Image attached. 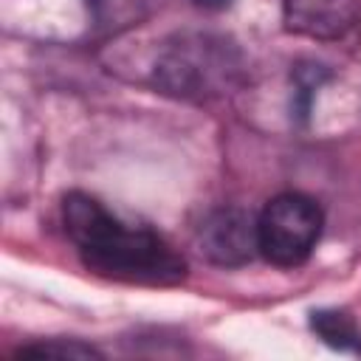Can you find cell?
Instances as JSON below:
<instances>
[{"label": "cell", "mask_w": 361, "mask_h": 361, "mask_svg": "<svg viewBox=\"0 0 361 361\" xmlns=\"http://www.w3.org/2000/svg\"><path fill=\"white\" fill-rule=\"evenodd\" d=\"M62 223L82 262L121 282L175 285L186 276L183 257L155 231L124 226L96 197L71 192L62 203Z\"/></svg>", "instance_id": "1"}, {"label": "cell", "mask_w": 361, "mask_h": 361, "mask_svg": "<svg viewBox=\"0 0 361 361\" xmlns=\"http://www.w3.org/2000/svg\"><path fill=\"white\" fill-rule=\"evenodd\" d=\"M322 226L324 214L313 197L299 192L279 195L257 217L259 254L279 268L302 265L313 254L322 237Z\"/></svg>", "instance_id": "2"}, {"label": "cell", "mask_w": 361, "mask_h": 361, "mask_svg": "<svg viewBox=\"0 0 361 361\" xmlns=\"http://www.w3.org/2000/svg\"><path fill=\"white\" fill-rule=\"evenodd\" d=\"M234 59L223 39L212 37H195V39H178V45L169 48V54L158 65V82L161 87L183 96H203L209 90H220L231 73Z\"/></svg>", "instance_id": "3"}, {"label": "cell", "mask_w": 361, "mask_h": 361, "mask_svg": "<svg viewBox=\"0 0 361 361\" xmlns=\"http://www.w3.org/2000/svg\"><path fill=\"white\" fill-rule=\"evenodd\" d=\"M197 245L214 265H245L259 251L257 220L243 209H217L200 223Z\"/></svg>", "instance_id": "4"}, {"label": "cell", "mask_w": 361, "mask_h": 361, "mask_svg": "<svg viewBox=\"0 0 361 361\" xmlns=\"http://www.w3.org/2000/svg\"><path fill=\"white\" fill-rule=\"evenodd\" d=\"M285 28L310 39H350L361 25V0H282Z\"/></svg>", "instance_id": "5"}, {"label": "cell", "mask_w": 361, "mask_h": 361, "mask_svg": "<svg viewBox=\"0 0 361 361\" xmlns=\"http://www.w3.org/2000/svg\"><path fill=\"white\" fill-rule=\"evenodd\" d=\"M310 330L333 350L341 353H361V327L355 319L336 307H322L310 313Z\"/></svg>", "instance_id": "6"}, {"label": "cell", "mask_w": 361, "mask_h": 361, "mask_svg": "<svg viewBox=\"0 0 361 361\" xmlns=\"http://www.w3.org/2000/svg\"><path fill=\"white\" fill-rule=\"evenodd\" d=\"M102 358L99 350L82 341H42V344H28L17 350V358Z\"/></svg>", "instance_id": "7"}, {"label": "cell", "mask_w": 361, "mask_h": 361, "mask_svg": "<svg viewBox=\"0 0 361 361\" xmlns=\"http://www.w3.org/2000/svg\"><path fill=\"white\" fill-rule=\"evenodd\" d=\"M192 3L200 6V8H206V11H223V8L231 6V0H192Z\"/></svg>", "instance_id": "8"}]
</instances>
